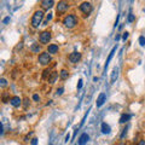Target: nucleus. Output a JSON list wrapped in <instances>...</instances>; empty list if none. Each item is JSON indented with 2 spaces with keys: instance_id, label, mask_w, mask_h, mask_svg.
<instances>
[{
  "instance_id": "obj_1",
  "label": "nucleus",
  "mask_w": 145,
  "mask_h": 145,
  "mask_svg": "<svg viewBox=\"0 0 145 145\" xmlns=\"http://www.w3.org/2000/svg\"><path fill=\"white\" fill-rule=\"evenodd\" d=\"M44 11L42 10H38L34 12L33 17H31V21H30V24L33 28H39V25L42 23V20H44Z\"/></svg>"
},
{
  "instance_id": "obj_2",
  "label": "nucleus",
  "mask_w": 145,
  "mask_h": 145,
  "mask_svg": "<svg viewBox=\"0 0 145 145\" xmlns=\"http://www.w3.org/2000/svg\"><path fill=\"white\" fill-rule=\"evenodd\" d=\"M78 23H79V20L75 15H67L64 18H63V24H64V27L68 29L74 28Z\"/></svg>"
},
{
  "instance_id": "obj_3",
  "label": "nucleus",
  "mask_w": 145,
  "mask_h": 145,
  "mask_svg": "<svg viewBox=\"0 0 145 145\" xmlns=\"http://www.w3.org/2000/svg\"><path fill=\"white\" fill-rule=\"evenodd\" d=\"M38 61L41 65H48L50 63H51V56H50L48 52H41L39 54Z\"/></svg>"
},
{
  "instance_id": "obj_4",
  "label": "nucleus",
  "mask_w": 145,
  "mask_h": 145,
  "mask_svg": "<svg viewBox=\"0 0 145 145\" xmlns=\"http://www.w3.org/2000/svg\"><path fill=\"white\" fill-rule=\"evenodd\" d=\"M92 10H93V6H92V4L88 3V1H85V3H82V4L80 5V11L82 12L85 16L91 15Z\"/></svg>"
},
{
  "instance_id": "obj_5",
  "label": "nucleus",
  "mask_w": 145,
  "mask_h": 145,
  "mask_svg": "<svg viewBox=\"0 0 145 145\" xmlns=\"http://www.w3.org/2000/svg\"><path fill=\"white\" fill-rule=\"evenodd\" d=\"M50 40H51V33L47 31V30H44L39 36V41L42 45H47L50 42Z\"/></svg>"
},
{
  "instance_id": "obj_6",
  "label": "nucleus",
  "mask_w": 145,
  "mask_h": 145,
  "mask_svg": "<svg viewBox=\"0 0 145 145\" xmlns=\"http://www.w3.org/2000/svg\"><path fill=\"white\" fill-rule=\"evenodd\" d=\"M69 3L68 1H59L57 5V13L58 15H63V13H65L68 11V8H69Z\"/></svg>"
},
{
  "instance_id": "obj_7",
  "label": "nucleus",
  "mask_w": 145,
  "mask_h": 145,
  "mask_svg": "<svg viewBox=\"0 0 145 145\" xmlns=\"http://www.w3.org/2000/svg\"><path fill=\"white\" fill-rule=\"evenodd\" d=\"M68 58H69V62H70V63H74V64H75V63L80 62V59H81V53L75 51V52L70 53V54H69V57H68Z\"/></svg>"
},
{
  "instance_id": "obj_8",
  "label": "nucleus",
  "mask_w": 145,
  "mask_h": 145,
  "mask_svg": "<svg viewBox=\"0 0 145 145\" xmlns=\"http://www.w3.org/2000/svg\"><path fill=\"white\" fill-rule=\"evenodd\" d=\"M40 5L44 10H50V8H52L53 5H54V1L53 0H42L41 3H40Z\"/></svg>"
},
{
  "instance_id": "obj_9",
  "label": "nucleus",
  "mask_w": 145,
  "mask_h": 145,
  "mask_svg": "<svg viewBox=\"0 0 145 145\" xmlns=\"http://www.w3.org/2000/svg\"><path fill=\"white\" fill-rule=\"evenodd\" d=\"M10 104L13 108H18V106H21V104H22V99L20 97L15 96V97L10 98Z\"/></svg>"
},
{
  "instance_id": "obj_10",
  "label": "nucleus",
  "mask_w": 145,
  "mask_h": 145,
  "mask_svg": "<svg viewBox=\"0 0 145 145\" xmlns=\"http://www.w3.org/2000/svg\"><path fill=\"white\" fill-rule=\"evenodd\" d=\"M58 51H59V47H58V45H54V44L48 45L47 52H48L50 54H56V53H58Z\"/></svg>"
},
{
  "instance_id": "obj_11",
  "label": "nucleus",
  "mask_w": 145,
  "mask_h": 145,
  "mask_svg": "<svg viewBox=\"0 0 145 145\" xmlns=\"http://www.w3.org/2000/svg\"><path fill=\"white\" fill-rule=\"evenodd\" d=\"M105 99H106V94L105 93H101L99 94V97H98V99H97V102H96V105L98 108H101L104 104V102H105Z\"/></svg>"
},
{
  "instance_id": "obj_12",
  "label": "nucleus",
  "mask_w": 145,
  "mask_h": 145,
  "mask_svg": "<svg viewBox=\"0 0 145 145\" xmlns=\"http://www.w3.org/2000/svg\"><path fill=\"white\" fill-rule=\"evenodd\" d=\"M88 139H89V137H88V134L87 133H82L80 135V138H79V145H85L86 143L88 142Z\"/></svg>"
},
{
  "instance_id": "obj_13",
  "label": "nucleus",
  "mask_w": 145,
  "mask_h": 145,
  "mask_svg": "<svg viewBox=\"0 0 145 145\" xmlns=\"http://www.w3.org/2000/svg\"><path fill=\"white\" fill-rule=\"evenodd\" d=\"M57 78H58V71H53V72H51V75L48 76V82L50 84H54L56 82V80H57Z\"/></svg>"
},
{
  "instance_id": "obj_14",
  "label": "nucleus",
  "mask_w": 145,
  "mask_h": 145,
  "mask_svg": "<svg viewBox=\"0 0 145 145\" xmlns=\"http://www.w3.org/2000/svg\"><path fill=\"white\" fill-rule=\"evenodd\" d=\"M59 78H61V80H67L68 78H69V72H68V70L62 69L59 71Z\"/></svg>"
},
{
  "instance_id": "obj_15",
  "label": "nucleus",
  "mask_w": 145,
  "mask_h": 145,
  "mask_svg": "<svg viewBox=\"0 0 145 145\" xmlns=\"http://www.w3.org/2000/svg\"><path fill=\"white\" fill-rule=\"evenodd\" d=\"M110 126H109V125H106L105 123V122H103V123H102V132L104 133V134H109V133H110Z\"/></svg>"
},
{
  "instance_id": "obj_16",
  "label": "nucleus",
  "mask_w": 145,
  "mask_h": 145,
  "mask_svg": "<svg viewBox=\"0 0 145 145\" xmlns=\"http://www.w3.org/2000/svg\"><path fill=\"white\" fill-rule=\"evenodd\" d=\"M117 76H119V70H117L116 68H115V69L112 70V74H111V84L115 82L116 79H117Z\"/></svg>"
},
{
  "instance_id": "obj_17",
  "label": "nucleus",
  "mask_w": 145,
  "mask_h": 145,
  "mask_svg": "<svg viewBox=\"0 0 145 145\" xmlns=\"http://www.w3.org/2000/svg\"><path fill=\"white\" fill-rule=\"evenodd\" d=\"M131 119V115H128V114H123L121 117H120V123H126L127 121H128Z\"/></svg>"
},
{
  "instance_id": "obj_18",
  "label": "nucleus",
  "mask_w": 145,
  "mask_h": 145,
  "mask_svg": "<svg viewBox=\"0 0 145 145\" xmlns=\"http://www.w3.org/2000/svg\"><path fill=\"white\" fill-rule=\"evenodd\" d=\"M115 51H116V46H115L114 48H112V50H111V52H110V53H109V57H108V59H106V63H105V68L108 67V64H109V63H110V61H111V58H112V56H114V53H115Z\"/></svg>"
},
{
  "instance_id": "obj_19",
  "label": "nucleus",
  "mask_w": 145,
  "mask_h": 145,
  "mask_svg": "<svg viewBox=\"0 0 145 145\" xmlns=\"http://www.w3.org/2000/svg\"><path fill=\"white\" fill-rule=\"evenodd\" d=\"M31 51H34V52H39L40 51V46H39V44H33L31 45V47H30Z\"/></svg>"
},
{
  "instance_id": "obj_20",
  "label": "nucleus",
  "mask_w": 145,
  "mask_h": 145,
  "mask_svg": "<svg viewBox=\"0 0 145 145\" xmlns=\"http://www.w3.org/2000/svg\"><path fill=\"white\" fill-rule=\"evenodd\" d=\"M0 86H1V87L4 88V87H6V86H7V81H6V79H1V80H0Z\"/></svg>"
},
{
  "instance_id": "obj_21",
  "label": "nucleus",
  "mask_w": 145,
  "mask_h": 145,
  "mask_svg": "<svg viewBox=\"0 0 145 145\" xmlns=\"http://www.w3.org/2000/svg\"><path fill=\"white\" fill-rule=\"evenodd\" d=\"M30 105V103H29V99L28 98H25L24 99V104H23V108L25 109V110H27V109H28V106Z\"/></svg>"
},
{
  "instance_id": "obj_22",
  "label": "nucleus",
  "mask_w": 145,
  "mask_h": 145,
  "mask_svg": "<svg viewBox=\"0 0 145 145\" xmlns=\"http://www.w3.org/2000/svg\"><path fill=\"white\" fill-rule=\"evenodd\" d=\"M47 75H48V76L51 75V74H50V69H45V70H44V74H42V79H46Z\"/></svg>"
},
{
  "instance_id": "obj_23",
  "label": "nucleus",
  "mask_w": 145,
  "mask_h": 145,
  "mask_svg": "<svg viewBox=\"0 0 145 145\" xmlns=\"http://www.w3.org/2000/svg\"><path fill=\"white\" fill-rule=\"evenodd\" d=\"M139 44L142 45V46H145V38L144 36H140L139 38Z\"/></svg>"
},
{
  "instance_id": "obj_24",
  "label": "nucleus",
  "mask_w": 145,
  "mask_h": 145,
  "mask_svg": "<svg viewBox=\"0 0 145 145\" xmlns=\"http://www.w3.org/2000/svg\"><path fill=\"white\" fill-rule=\"evenodd\" d=\"M52 20V15H51V13H48V15H47V18H46V21H45V25H46L47 23H48V21H51Z\"/></svg>"
},
{
  "instance_id": "obj_25",
  "label": "nucleus",
  "mask_w": 145,
  "mask_h": 145,
  "mask_svg": "<svg viewBox=\"0 0 145 145\" xmlns=\"http://www.w3.org/2000/svg\"><path fill=\"white\" fill-rule=\"evenodd\" d=\"M63 92H64V88L59 87V88L57 89V96H61V94H63Z\"/></svg>"
},
{
  "instance_id": "obj_26",
  "label": "nucleus",
  "mask_w": 145,
  "mask_h": 145,
  "mask_svg": "<svg viewBox=\"0 0 145 145\" xmlns=\"http://www.w3.org/2000/svg\"><path fill=\"white\" fill-rule=\"evenodd\" d=\"M128 33H127V31H125V33H123V35H122V40H123V41H126V40L127 39H128Z\"/></svg>"
},
{
  "instance_id": "obj_27",
  "label": "nucleus",
  "mask_w": 145,
  "mask_h": 145,
  "mask_svg": "<svg viewBox=\"0 0 145 145\" xmlns=\"http://www.w3.org/2000/svg\"><path fill=\"white\" fill-rule=\"evenodd\" d=\"M133 21H134V15L129 13V16H128V22H133Z\"/></svg>"
},
{
  "instance_id": "obj_28",
  "label": "nucleus",
  "mask_w": 145,
  "mask_h": 145,
  "mask_svg": "<svg viewBox=\"0 0 145 145\" xmlns=\"http://www.w3.org/2000/svg\"><path fill=\"white\" fill-rule=\"evenodd\" d=\"M82 88V80H79V84H78V89Z\"/></svg>"
},
{
  "instance_id": "obj_29",
  "label": "nucleus",
  "mask_w": 145,
  "mask_h": 145,
  "mask_svg": "<svg viewBox=\"0 0 145 145\" xmlns=\"http://www.w3.org/2000/svg\"><path fill=\"white\" fill-rule=\"evenodd\" d=\"M33 99H34L35 102H39V101H40V97L38 96V94H34V96H33Z\"/></svg>"
},
{
  "instance_id": "obj_30",
  "label": "nucleus",
  "mask_w": 145,
  "mask_h": 145,
  "mask_svg": "<svg viewBox=\"0 0 145 145\" xmlns=\"http://www.w3.org/2000/svg\"><path fill=\"white\" fill-rule=\"evenodd\" d=\"M36 144H38V139L33 138V139H31V145H36Z\"/></svg>"
},
{
  "instance_id": "obj_31",
  "label": "nucleus",
  "mask_w": 145,
  "mask_h": 145,
  "mask_svg": "<svg viewBox=\"0 0 145 145\" xmlns=\"http://www.w3.org/2000/svg\"><path fill=\"white\" fill-rule=\"evenodd\" d=\"M123 132H122V134H121V139H123L125 138V135H126V133H127V129L125 128V129H122Z\"/></svg>"
},
{
  "instance_id": "obj_32",
  "label": "nucleus",
  "mask_w": 145,
  "mask_h": 145,
  "mask_svg": "<svg viewBox=\"0 0 145 145\" xmlns=\"http://www.w3.org/2000/svg\"><path fill=\"white\" fill-rule=\"evenodd\" d=\"M8 21H10V17H6V18H4L3 23H4V24H6V23H7V22H8Z\"/></svg>"
},
{
  "instance_id": "obj_33",
  "label": "nucleus",
  "mask_w": 145,
  "mask_h": 145,
  "mask_svg": "<svg viewBox=\"0 0 145 145\" xmlns=\"http://www.w3.org/2000/svg\"><path fill=\"white\" fill-rule=\"evenodd\" d=\"M138 145H145V140H140V142L138 143Z\"/></svg>"
},
{
  "instance_id": "obj_34",
  "label": "nucleus",
  "mask_w": 145,
  "mask_h": 145,
  "mask_svg": "<svg viewBox=\"0 0 145 145\" xmlns=\"http://www.w3.org/2000/svg\"><path fill=\"white\" fill-rule=\"evenodd\" d=\"M121 145H122V144H121Z\"/></svg>"
}]
</instances>
